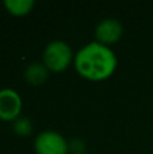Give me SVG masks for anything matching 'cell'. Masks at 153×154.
Instances as JSON below:
<instances>
[{"instance_id":"cell-1","label":"cell","mask_w":153,"mask_h":154,"mask_svg":"<svg viewBox=\"0 0 153 154\" xmlns=\"http://www.w3.org/2000/svg\"><path fill=\"white\" fill-rule=\"evenodd\" d=\"M73 64L83 79L89 81H103L115 72L118 58L110 46L92 41L79 49L75 54Z\"/></svg>"},{"instance_id":"cell-2","label":"cell","mask_w":153,"mask_h":154,"mask_svg":"<svg viewBox=\"0 0 153 154\" xmlns=\"http://www.w3.org/2000/svg\"><path fill=\"white\" fill-rule=\"evenodd\" d=\"M75 61L73 50L65 41L54 39L45 46L43 64L52 72H62Z\"/></svg>"},{"instance_id":"cell-3","label":"cell","mask_w":153,"mask_h":154,"mask_svg":"<svg viewBox=\"0 0 153 154\" xmlns=\"http://www.w3.org/2000/svg\"><path fill=\"white\" fill-rule=\"evenodd\" d=\"M37 154H68L69 143L60 133L54 130L42 131L34 141Z\"/></svg>"},{"instance_id":"cell-4","label":"cell","mask_w":153,"mask_h":154,"mask_svg":"<svg viewBox=\"0 0 153 154\" xmlns=\"http://www.w3.org/2000/svg\"><path fill=\"white\" fill-rule=\"evenodd\" d=\"M22 97L12 88L0 89V119L5 122L16 120L22 112Z\"/></svg>"},{"instance_id":"cell-5","label":"cell","mask_w":153,"mask_h":154,"mask_svg":"<svg viewBox=\"0 0 153 154\" xmlns=\"http://www.w3.org/2000/svg\"><path fill=\"white\" fill-rule=\"evenodd\" d=\"M123 34V26L115 18L102 19L95 27V37L96 41L102 45L111 46L113 43L118 42Z\"/></svg>"},{"instance_id":"cell-6","label":"cell","mask_w":153,"mask_h":154,"mask_svg":"<svg viewBox=\"0 0 153 154\" xmlns=\"http://www.w3.org/2000/svg\"><path fill=\"white\" fill-rule=\"evenodd\" d=\"M49 72L50 70L46 68L43 62H31L27 65L24 70V79L31 85H41L48 80Z\"/></svg>"},{"instance_id":"cell-7","label":"cell","mask_w":153,"mask_h":154,"mask_svg":"<svg viewBox=\"0 0 153 154\" xmlns=\"http://www.w3.org/2000/svg\"><path fill=\"white\" fill-rule=\"evenodd\" d=\"M34 0H4V7L15 16H24L34 8Z\"/></svg>"},{"instance_id":"cell-8","label":"cell","mask_w":153,"mask_h":154,"mask_svg":"<svg viewBox=\"0 0 153 154\" xmlns=\"http://www.w3.org/2000/svg\"><path fill=\"white\" fill-rule=\"evenodd\" d=\"M14 130L16 134L22 137H27L31 134L33 131V123L29 118L26 116H19L16 120H14Z\"/></svg>"},{"instance_id":"cell-9","label":"cell","mask_w":153,"mask_h":154,"mask_svg":"<svg viewBox=\"0 0 153 154\" xmlns=\"http://www.w3.org/2000/svg\"><path fill=\"white\" fill-rule=\"evenodd\" d=\"M81 154H86V153H81Z\"/></svg>"}]
</instances>
